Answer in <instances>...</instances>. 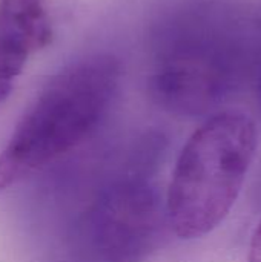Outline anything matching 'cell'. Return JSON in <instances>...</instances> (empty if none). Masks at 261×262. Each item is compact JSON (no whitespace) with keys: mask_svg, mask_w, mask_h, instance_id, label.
Instances as JSON below:
<instances>
[{"mask_svg":"<svg viewBox=\"0 0 261 262\" xmlns=\"http://www.w3.org/2000/svg\"><path fill=\"white\" fill-rule=\"evenodd\" d=\"M51 35L43 0H0V61L23 71L28 57Z\"/></svg>","mask_w":261,"mask_h":262,"instance_id":"cell-4","label":"cell"},{"mask_svg":"<svg viewBox=\"0 0 261 262\" xmlns=\"http://www.w3.org/2000/svg\"><path fill=\"white\" fill-rule=\"evenodd\" d=\"M255 149V123L237 111L208 118L189 137L166 195V215L178 238H202L225 221L242 192Z\"/></svg>","mask_w":261,"mask_h":262,"instance_id":"cell-2","label":"cell"},{"mask_svg":"<svg viewBox=\"0 0 261 262\" xmlns=\"http://www.w3.org/2000/svg\"><path fill=\"white\" fill-rule=\"evenodd\" d=\"M248 262H261V223L252 233L248 252Z\"/></svg>","mask_w":261,"mask_h":262,"instance_id":"cell-5","label":"cell"},{"mask_svg":"<svg viewBox=\"0 0 261 262\" xmlns=\"http://www.w3.org/2000/svg\"><path fill=\"white\" fill-rule=\"evenodd\" d=\"M160 213L157 193L146 180L115 181L80 216L75 253L83 262H143L157 243Z\"/></svg>","mask_w":261,"mask_h":262,"instance_id":"cell-3","label":"cell"},{"mask_svg":"<svg viewBox=\"0 0 261 262\" xmlns=\"http://www.w3.org/2000/svg\"><path fill=\"white\" fill-rule=\"evenodd\" d=\"M260 91H261V83H260Z\"/></svg>","mask_w":261,"mask_h":262,"instance_id":"cell-6","label":"cell"},{"mask_svg":"<svg viewBox=\"0 0 261 262\" xmlns=\"http://www.w3.org/2000/svg\"><path fill=\"white\" fill-rule=\"evenodd\" d=\"M118 78L120 66L109 55L85 58L57 74L0 152V192L80 144L106 112Z\"/></svg>","mask_w":261,"mask_h":262,"instance_id":"cell-1","label":"cell"}]
</instances>
